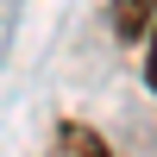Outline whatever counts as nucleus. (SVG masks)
I'll list each match as a JSON object with an SVG mask.
<instances>
[{"mask_svg":"<svg viewBox=\"0 0 157 157\" xmlns=\"http://www.w3.org/2000/svg\"><path fill=\"white\" fill-rule=\"evenodd\" d=\"M113 32H120L126 44H145V32H151V0H113Z\"/></svg>","mask_w":157,"mask_h":157,"instance_id":"nucleus-2","label":"nucleus"},{"mask_svg":"<svg viewBox=\"0 0 157 157\" xmlns=\"http://www.w3.org/2000/svg\"><path fill=\"white\" fill-rule=\"evenodd\" d=\"M44 157H113V151H107V138H101L94 126H75L69 120V126H57V138H50Z\"/></svg>","mask_w":157,"mask_h":157,"instance_id":"nucleus-1","label":"nucleus"}]
</instances>
